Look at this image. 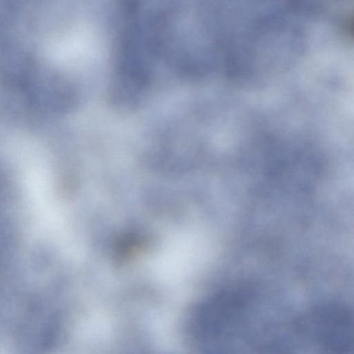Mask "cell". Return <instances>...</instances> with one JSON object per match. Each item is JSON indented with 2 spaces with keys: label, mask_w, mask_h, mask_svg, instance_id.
<instances>
[{
  "label": "cell",
  "mask_w": 354,
  "mask_h": 354,
  "mask_svg": "<svg viewBox=\"0 0 354 354\" xmlns=\"http://www.w3.org/2000/svg\"><path fill=\"white\" fill-rule=\"evenodd\" d=\"M249 301L248 291L241 288H229L217 292L196 315L198 336L212 339L229 332L241 320Z\"/></svg>",
  "instance_id": "6da1fadb"
},
{
  "label": "cell",
  "mask_w": 354,
  "mask_h": 354,
  "mask_svg": "<svg viewBox=\"0 0 354 354\" xmlns=\"http://www.w3.org/2000/svg\"><path fill=\"white\" fill-rule=\"evenodd\" d=\"M310 335L326 351L350 353L353 348V323L348 308L337 303L314 308L308 318Z\"/></svg>",
  "instance_id": "7a4b0ae2"
}]
</instances>
